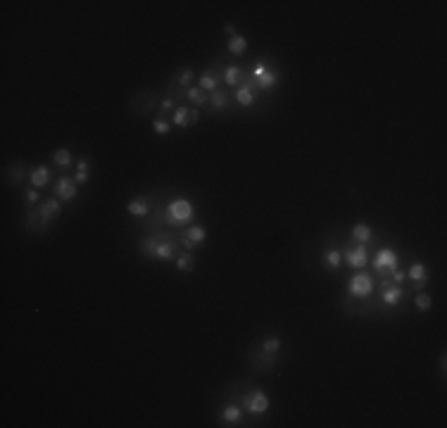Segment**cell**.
<instances>
[{
    "label": "cell",
    "mask_w": 447,
    "mask_h": 428,
    "mask_svg": "<svg viewBox=\"0 0 447 428\" xmlns=\"http://www.w3.org/2000/svg\"><path fill=\"white\" fill-rule=\"evenodd\" d=\"M167 224L169 226H181L186 221H191L193 219V205L186 198H179V200H172L169 202V207H167Z\"/></svg>",
    "instance_id": "obj_1"
},
{
    "label": "cell",
    "mask_w": 447,
    "mask_h": 428,
    "mask_svg": "<svg viewBox=\"0 0 447 428\" xmlns=\"http://www.w3.org/2000/svg\"><path fill=\"white\" fill-rule=\"evenodd\" d=\"M347 291H350L352 298H369L371 291H374V278L369 273H357V276H352Z\"/></svg>",
    "instance_id": "obj_2"
},
{
    "label": "cell",
    "mask_w": 447,
    "mask_h": 428,
    "mask_svg": "<svg viewBox=\"0 0 447 428\" xmlns=\"http://www.w3.org/2000/svg\"><path fill=\"white\" fill-rule=\"evenodd\" d=\"M255 83L257 88H262V91H269V88H274L276 81H278V72L274 69H269L264 62H257L255 64Z\"/></svg>",
    "instance_id": "obj_3"
},
{
    "label": "cell",
    "mask_w": 447,
    "mask_h": 428,
    "mask_svg": "<svg viewBox=\"0 0 447 428\" xmlns=\"http://www.w3.org/2000/svg\"><path fill=\"white\" fill-rule=\"evenodd\" d=\"M243 407H245L250 414H264L269 409V397H266L262 390H252L243 397Z\"/></svg>",
    "instance_id": "obj_4"
},
{
    "label": "cell",
    "mask_w": 447,
    "mask_h": 428,
    "mask_svg": "<svg viewBox=\"0 0 447 428\" xmlns=\"http://www.w3.org/2000/svg\"><path fill=\"white\" fill-rule=\"evenodd\" d=\"M374 269L376 271H395L397 269V255L392 252L390 247H383V250H378V255L374 259Z\"/></svg>",
    "instance_id": "obj_5"
},
{
    "label": "cell",
    "mask_w": 447,
    "mask_h": 428,
    "mask_svg": "<svg viewBox=\"0 0 447 428\" xmlns=\"http://www.w3.org/2000/svg\"><path fill=\"white\" fill-rule=\"evenodd\" d=\"M60 212H62V205H60V200H57V198H48V200L41 205V212H38V214H41V226L46 228L48 224L53 221V219L60 217Z\"/></svg>",
    "instance_id": "obj_6"
},
{
    "label": "cell",
    "mask_w": 447,
    "mask_h": 428,
    "mask_svg": "<svg viewBox=\"0 0 447 428\" xmlns=\"http://www.w3.org/2000/svg\"><path fill=\"white\" fill-rule=\"evenodd\" d=\"M55 195L60 200H72V198H76V183H74V179L60 176L55 181Z\"/></svg>",
    "instance_id": "obj_7"
},
{
    "label": "cell",
    "mask_w": 447,
    "mask_h": 428,
    "mask_svg": "<svg viewBox=\"0 0 447 428\" xmlns=\"http://www.w3.org/2000/svg\"><path fill=\"white\" fill-rule=\"evenodd\" d=\"M345 259L347 264L352 266V269H364L366 266V247L364 245H357V247H347L345 250Z\"/></svg>",
    "instance_id": "obj_8"
},
{
    "label": "cell",
    "mask_w": 447,
    "mask_h": 428,
    "mask_svg": "<svg viewBox=\"0 0 447 428\" xmlns=\"http://www.w3.org/2000/svg\"><path fill=\"white\" fill-rule=\"evenodd\" d=\"M255 88H257V83H243L236 91V98H238V105H240V107L255 105Z\"/></svg>",
    "instance_id": "obj_9"
},
{
    "label": "cell",
    "mask_w": 447,
    "mask_h": 428,
    "mask_svg": "<svg viewBox=\"0 0 447 428\" xmlns=\"http://www.w3.org/2000/svg\"><path fill=\"white\" fill-rule=\"evenodd\" d=\"M402 295H404V291H402L400 286H383V295H381V300L388 305V307H397L402 300Z\"/></svg>",
    "instance_id": "obj_10"
},
{
    "label": "cell",
    "mask_w": 447,
    "mask_h": 428,
    "mask_svg": "<svg viewBox=\"0 0 447 428\" xmlns=\"http://www.w3.org/2000/svg\"><path fill=\"white\" fill-rule=\"evenodd\" d=\"M219 419L224 421L226 426H233V423H238V421L243 419V409H240L238 404H226V407L221 409Z\"/></svg>",
    "instance_id": "obj_11"
},
{
    "label": "cell",
    "mask_w": 447,
    "mask_h": 428,
    "mask_svg": "<svg viewBox=\"0 0 447 428\" xmlns=\"http://www.w3.org/2000/svg\"><path fill=\"white\" fill-rule=\"evenodd\" d=\"M29 181L34 188H43L48 181H50V169L48 167H36V169H31L29 172Z\"/></svg>",
    "instance_id": "obj_12"
},
{
    "label": "cell",
    "mask_w": 447,
    "mask_h": 428,
    "mask_svg": "<svg viewBox=\"0 0 447 428\" xmlns=\"http://www.w3.org/2000/svg\"><path fill=\"white\" fill-rule=\"evenodd\" d=\"M340 262H343V255H340V250H336V247H329V250H324V255H321V264L326 266V269L336 271L338 266H340Z\"/></svg>",
    "instance_id": "obj_13"
},
{
    "label": "cell",
    "mask_w": 447,
    "mask_h": 428,
    "mask_svg": "<svg viewBox=\"0 0 447 428\" xmlns=\"http://www.w3.org/2000/svg\"><path fill=\"white\" fill-rule=\"evenodd\" d=\"M186 100H191L195 107H202V105L210 102V95H207V91H202L200 86H195V88H188V91H186Z\"/></svg>",
    "instance_id": "obj_14"
},
{
    "label": "cell",
    "mask_w": 447,
    "mask_h": 428,
    "mask_svg": "<svg viewBox=\"0 0 447 428\" xmlns=\"http://www.w3.org/2000/svg\"><path fill=\"white\" fill-rule=\"evenodd\" d=\"M126 212L133 214V217H145L147 212H150V205H147V200H143V198H136V200H131L126 205Z\"/></svg>",
    "instance_id": "obj_15"
},
{
    "label": "cell",
    "mask_w": 447,
    "mask_h": 428,
    "mask_svg": "<svg viewBox=\"0 0 447 428\" xmlns=\"http://www.w3.org/2000/svg\"><path fill=\"white\" fill-rule=\"evenodd\" d=\"M172 124L174 126H191V109L188 107H176V112H174V117H172Z\"/></svg>",
    "instance_id": "obj_16"
},
{
    "label": "cell",
    "mask_w": 447,
    "mask_h": 428,
    "mask_svg": "<svg viewBox=\"0 0 447 428\" xmlns=\"http://www.w3.org/2000/svg\"><path fill=\"white\" fill-rule=\"evenodd\" d=\"M217 83H219V76L214 72H202L200 74V88L202 91H217Z\"/></svg>",
    "instance_id": "obj_17"
},
{
    "label": "cell",
    "mask_w": 447,
    "mask_h": 428,
    "mask_svg": "<svg viewBox=\"0 0 447 428\" xmlns=\"http://www.w3.org/2000/svg\"><path fill=\"white\" fill-rule=\"evenodd\" d=\"M371 236H374V233H371V228L366 226V224H355V226H352V238H355L357 243H369Z\"/></svg>",
    "instance_id": "obj_18"
},
{
    "label": "cell",
    "mask_w": 447,
    "mask_h": 428,
    "mask_svg": "<svg viewBox=\"0 0 447 428\" xmlns=\"http://www.w3.org/2000/svg\"><path fill=\"white\" fill-rule=\"evenodd\" d=\"M228 50H231L233 55H243L247 50V38L240 36V34H236V36L228 41Z\"/></svg>",
    "instance_id": "obj_19"
},
{
    "label": "cell",
    "mask_w": 447,
    "mask_h": 428,
    "mask_svg": "<svg viewBox=\"0 0 447 428\" xmlns=\"http://www.w3.org/2000/svg\"><path fill=\"white\" fill-rule=\"evenodd\" d=\"M409 278L419 283V288H423V283H426V266L421 264V262L411 264V266H409Z\"/></svg>",
    "instance_id": "obj_20"
},
{
    "label": "cell",
    "mask_w": 447,
    "mask_h": 428,
    "mask_svg": "<svg viewBox=\"0 0 447 428\" xmlns=\"http://www.w3.org/2000/svg\"><path fill=\"white\" fill-rule=\"evenodd\" d=\"M224 81H226L228 86H238V83L243 81V69H240V67H226Z\"/></svg>",
    "instance_id": "obj_21"
},
{
    "label": "cell",
    "mask_w": 447,
    "mask_h": 428,
    "mask_svg": "<svg viewBox=\"0 0 447 428\" xmlns=\"http://www.w3.org/2000/svg\"><path fill=\"white\" fill-rule=\"evenodd\" d=\"M226 105H228V95L217 88V91L210 95V107L212 109H226Z\"/></svg>",
    "instance_id": "obj_22"
},
{
    "label": "cell",
    "mask_w": 447,
    "mask_h": 428,
    "mask_svg": "<svg viewBox=\"0 0 447 428\" xmlns=\"http://www.w3.org/2000/svg\"><path fill=\"white\" fill-rule=\"evenodd\" d=\"M176 266H179L183 273H191L193 266H195V257H193L191 252H181V255H179V259H176Z\"/></svg>",
    "instance_id": "obj_23"
},
{
    "label": "cell",
    "mask_w": 447,
    "mask_h": 428,
    "mask_svg": "<svg viewBox=\"0 0 447 428\" xmlns=\"http://www.w3.org/2000/svg\"><path fill=\"white\" fill-rule=\"evenodd\" d=\"M174 252H176L174 243H162V240H160L155 257H157V259H167V262H169V259H174Z\"/></svg>",
    "instance_id": "obj_24"
},
{
    "label": "cell",
    "mask_w": 447,
    "mask_h": 428,
    "mask_svg": "<svg viewBox=\"0 0 447 428\" xmlns=\"http://www.w3.org/2000/svg\"><path fill=\"white\" fill-rule=\"evenodd\" d=\"M186 238L198 245V243H202V240L207 238V231H205L202 226H191V228H186Z\"/></svg>",
    "instance_id": "obj_25"
},
{
    "label": "cell",
    "mask_w": 447,
    "mask_h": 428,
    "mask_svg": "<svg viewBox=\"0 0 447 428\" xmlns=\"http://www.w3.org/2000/svg\"><path fill=\"white\" fill-rule=\"evenodd\" d=\"M278 350H281V338L269 336L262 343V352H266V355H278Z\"/></svg>",
    "instance_id": "obj_26"
},
{
    "label": "cell",
    "mask_w": 447,
    "mask_h": 428,
    "mask_svg": "<svg viewBox=\"0 0 447 428\" xmlns=\"http://www.w3.org/2000/svg\"><path fill=\"white\" fill-rule=\"evenodd\" d=\"M157 245H160V238H145V240H140V250H143L145 257H155Z\"/></svg>",
    "instance_id": "obj_27"
},
{
    "label": "cell",
    "mask_w": 447,
    "mask_h": 428,
    "mask_svg": "<svg viewBox=\"0 0 447 428\" xmlns=\"http://www.w3.org/2000/svg\"><path fill=\"white\" fill-rule=\"evenodd\" d=\"M414 305H416V310L419 312H428L433 300H430L428 293H416V298H414Z\"/></svg>",
    "instance_id": "obj_28"
},
{
    "label": "cell",
    "mask_w": 447,
    "mask_h": 428,
    "mask_svg": "<svg viewBox=\"0 0 447 428\" xmlns=\"http://www.w3.org/2000/svg\"><path fill=\"white\" fill-rule=\"evenodd\" d=\"M53 162L60 164V167H69L72 164V153L69 150H55L53 153Z\"/></svg>",
    "instance_id": "obj_29"
},
{
    "label": "cell",
    "mask_w": 447,
    "mask_h": 428,
    "mask_svg": "<svg viewBox=\"0 0 447 428\" xmlns=\"http://www.w3.org/2000/svg\"><path fill=\"white\" fill-rule=\"evenodd\" d=\"M153 128H155V133H160V136H167V133L172 131V124H169V121H165L162 117H157L155 121H153Z\"/></svg>",
    "instance_id": "obj_30"
},
{
    "label": "cell",
    "mask_w": 447,
    "mask_h": 428,
    "mask_svg": "<svg viewBox=\"0 0 447 428\" xmlns=\"http://www.w3.org/2000/svg\"><path fill=\"white\" fill-rule=\"evenodd\" d=\"M191 81H193V72H191V69H181L179 76H176V83H179V86H188Z\"/></svg>",
    "instance_id": "obj_31"
},
{
    "label": "cell",
    "mask_w": 447,
    "mask_h": 428,
    "mask_svg": "<svg viewBox=\"0 0 447 428\" xmlns=\"http://www.w3.org/2000/svg\"><path fill=\"white\" fill-rule=\"evenodd\" d=\"M12 174H15V176H12L10 181H12V183H19V181H22V179H24V167H22V164H15V169H12Z\"/></svg>",
    "instance_id": "obj_32"
},
{
    "label": "cell",
    "mask_w": 447,
    "mask_h": 428,
    "mask_svg": "<svg viewBox=\"0 0 447 428\" xmlns=\"http://www.w3.org/2000/svg\"><path fill=\"white\" fill-rule=\"evenodd\" d=\"M27 202H29V205L38 202V193H36V188H34V186H31V188L27 191Z\"/></svg>",
    "instance_id": "obj_33"
},
{
    "label": "cell",
    "mask_w": 447,
    "mask_h": 428,
    "mask_svg": "<svg viewBox=\"0 0 447 428\" xmlns=\"http://www.w3.org/2000/svg\"><path fill=\"white\" fill-rule=\"evenodd\" d=\"M88 181V172H76L74 174V183L79 186V183H86Z\"/></svg>",
    "instance_id": "obj_34"
},
{
    "label": "cell",
    "mask_w": 447,
    "mask_h": 428,
    "mask_svg": "<svg viewBox=\"0 0 447 428\" xmlns=\"http://www.w3.org/2000/svg\"><path fill=\"white\" fill-rule=\"evenodd\" d=\"M88 167H91V160H79L76 162V172H88Z\"/></svg>",
    "instance_id": "obj_35"
},
{
    "label": "cell",
    "mask_w": 447,
    "mask_h": 428,
    "mask_svg": "<svg viewBox=\"0 0 447 428\" xmlns=\"http://www.w3.org/2000/svg\"><path fill=\"white\" fill-rule=\"evenodd\" d=\"M200 121V112H198V107H193L191 109V126H195Z\"/></svg>",
    "instance_id": "obj_36"
},
{
    "label": "cell",
    "mask_w": 447,
    "mask_h": 428,
    "mask_svg": "<svg viewBox=\"0 0 447 428\" xmlns=\"http://www.w3.org/2000/svg\"><path fill=\"white\" fill-rule=\"evenodd\" d=\"M392 281L402 283V281H404V271H397V269H395V271H392Z\"/></svg>",
    "instance_id": "obj_37"
},
{
    "label": "cell",
    "mask_w": 447,
    "mask_h": 428,
    "mask_svg": "<svg viewBox=\"0 0 447 428\" xmlns=\"http://www.w3.org/2000/svg\"><path fill=\"white\" fill-rule=\"evenodd\" d=\"M224 31H226V34H228L231 38L236 36V27H233V24H224Z\"/></svg>",
    "instance_id": "obj_38"
},
{
    "label": "cell",
    "mask_w": 447,
    "mask_h": 428,
    "mask_svg": "<svg viewBox=\"0 0 447 428\" xmlns=\"http://www.w3.org/2000/svg\"><path fill=\"white\" fill-rule=\"evenodd\" d=\"M172 105H174L172 98H165V100H162V109H172Z\"/></svg>",
    "instance_id": "obj_39"
}]
</instances>
